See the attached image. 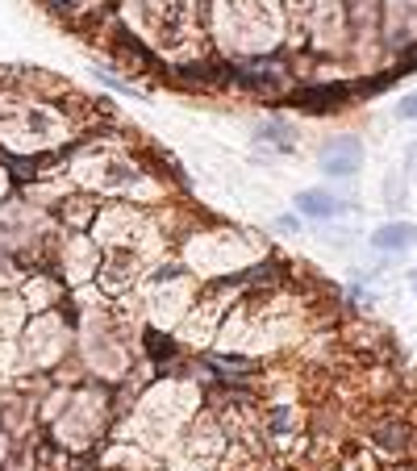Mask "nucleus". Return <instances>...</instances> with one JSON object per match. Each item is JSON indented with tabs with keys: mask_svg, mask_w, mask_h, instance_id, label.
<instances>
[{
	"mask_svg": "<svg viewBox=\"0 0 417 471\" xmlns=\"http://www.w3.org/2000/svg\"><path fill=\"white\" fill-rule=\"evenodd\" d=\"M297 213H301V217H309V221H330V217H338V213H343V200H338V196H330L326 188H309V192H301V196H297Z\"/></svg>",
	"mask_w": 417,
	"mask_h": 471,
	"instance_id": "obj_5",
	"label": "nucleus"
},
{
	"mask_svg": "<svg viewBox=\"0 0 417 471\" xmlns=\"http://www.w3.org/2000/svg\"><path fill=\"white\" fill-rule=\"evenodd\" d=\"M363 167V142L359 138H334V142H326L322 146V171L326 175H334V179H343V175H355Z\"/></svg>",
	"mask_w": 417,
	"mask_h": 471,
	"instance_id": "obj_2",
	"label": "nucleus"
},
{
	"mask_svg": "<svg viewBox=\"0 0 417 471\" xmlns=\"http://www.w3.org/2000/svg\"><path fill=\"white\" fill-rule=\"evenodd\" d=\"M8 171H13V179H21V184L38 175V167H33L29 159H8Z\"/></svg>",
	"mask_w": 417,
	"mask_h": 471,
	"instance_id": "obj_7",
	"label": "nucleus"
},
{
	"mask_svg": "<svg viewBox=\"0 0 417 471\" xmlns=\"http://www.w3.org/2000/svg\"><path fill=\"white\" fill-rule=\"evenodd\" d=\"M146 346H150V355H155V359L175 355V342H167V338H159V334H146Z\"/></svg>",
	"mask_w": 417,
	"mask_h": 471,
	"instance_id": "obj_8",
	"label": "nucleus"
},
{
	"mask_svg": "<svg viewBox=\"0 0 417 471\" xmlns=\"http://www.w3.org/2000/svg\"><path fill=\"white\" fill-rule=\"evenodd\" d=\"M397 117H401V121H417V92H414V96H405V100L397 104Z\"/></svg>",
	"mask_w": 417,
	"mask_h": 471,
	"instance_id": "obj_9",
	"label": "nucleus"
},
{
	"mask_svg": "<svg viewBox=\"0 0 417 471\" xmlns=\"http://www.w3.org/2000/svg\"><path fill=\"white\" fill-rule=\"evenodd\" d=\"M409 288L417 292V271H409Z\"/></svg>",
	"mask_w": 417,
	"mask_h": 471,
	"instance_id": "obj_10",
	"label": "nucleus"
},
{
	"mask_svg": "<svg viewBox=\"0 0 417 471\" xmlns=\"http://www.w3.org/2000/svg\"><path fill=\"white\" fill-rule=\"evenodd\" d=\"M409 159H414V163H417V146H414V150H409Z\"/></svg>",
	"mask_w": 417,
	"mask_h": 471,
	"instance_id": "obj_11",
	"label": "nucleus"
},
{
	"mask_svg": "<svg viewBox=\"0 0 417 471\" xmlns=\"http://www.w3.org/2000/svg\"><path fill=\"white\" fill-rule=\"evenodd\" d=\"M288 134H292V129H288L284 121H267V125H259V138H263V142H276L280 150H288V146H292V138H288Z\"/></svg>",
	"mask_w": 417,
	"mask_h": 471,
	"instance_id": "obj_6",
	"label": "nucleus"
},
{
	"mask_svg": "<svg viewBox=\"0 0 417 471\" xmlns=\"http://www.w3.org/2000/svg\"><path fill=\"white\" fill-rule=\"evenodd\" d=\"M372 246L384 250V255H397V250H409L417 246V225L414 221H388L372 234Z\"/></svg>",
	"mask_w": 417,
	"mask_h": 471,
	"instance_id": "obj_4",
	"label": "nucleus"
},
{
	"mask_svg": "<svg viewBox=\"0 0 417 471\" xmlns=\"http://www.w3.org/2000/svg\"><path fill=\"white\" fill-rule=\"evenodd\" d=\"M230 79L242 83V88H251V92H276V88L284 83V67H280L276 58L238 63V67H230Z\"/></svg>",
	"mask_w": 417,
	"mask_h": 471,
	"instance_id": "obj_3",
	"label": "nucleus"
},
{
	"mask_svg": "<svg viewBox=\"0 0 417 471\" xmlns=\"http://www.w3.org/2000/svg\"><path fill=\"white\" fill-rule=\"evenodd\" d=\"M351 96H355L351 83H309V88L288 92V104H297V109H305V113H330V109L347 104Z\"/></svg>",
	"mask_w": 417,
	"mask_h": 471,
	"instance_id": "obj_1",
	"label": "nucleus"
}]
</instances>
